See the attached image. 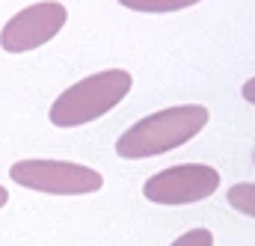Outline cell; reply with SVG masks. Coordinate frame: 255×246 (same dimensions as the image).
Wrapping results in <instances>:
<instances>
[{
	"mask_svg": "<svg viewBox=\"0 0 255 246\" xmlns=\"http://www.w3.org/2000/svg\"><path fill=\"white\" fill-rule=\"evenodd\" d=\"M208 124V110L202 104H178L157 110L136 124H130L125 133L116 139V154L125 160H142L154 154H166L193 136Z\"/></svg>",
	"mask_w": 255,
	"mask_h": 246,
	"instance_id": "obj_1",
	"label": "cell"
},
{
	"mask_svg": "<svg viewBox=\"0 0 255 246\" xmlns=\"http://www.w3.org/2000/svg\"><path fill=\"white\" fill-rule=\"evenodd\" d=\"M133 86V77L125 68H107L98 74H89L68 86L63 95L51 104V124L57 127H77V124L95 122L104 113H110Z\"/></svg>",
	"mask_w": 255,
	"mask_h": 246,
	"instance_id": "obj_2",
	"label": "cell"
},
{
	"mask_svg": "<svg viewBox=\"0 0 255 246\" xmlns=\"http://www.w3.org/2000/svg\"><path fill=\"white\" fill-rule=\"evenodd\" d=\"M9 175L24 190H39L51 196H83V193H98L104 187L98 169L68 160H18L12 163Z\"/></svg>",
	"mask_w": 255,
	"mask_h": 246,
	"instance_id": "obj_3",
	"label": "cell"
},
{
	"mask_svg": "<svg viewBox=\"0 0 255 246\" xmlns=\"http://www.w3.org/2000/svg\"><path fill=\"white\" fill-rule=\"evenodd\" d=\"M220 187V172L208 163H181V166H169L154 172L145 184L142 196L154 205H193L202 202L208 196H214Z\"/></svg>",
	"mask_w": 255,
	"mask_h": 246,
	"instance_id": "obj_4",
	"label": "cell"
},
{
	"mask_svg": "<svg viewBox=\"0 0 255 246\" xmlns=\"http://www.w3.org/2000/svg\"><path fill=\"white\" fill-rule=\"evenodd\" d=\"M65 18H68V12H65L63 3H57V0L33 3V6L21 9L18 15H12L6 21V27L0 30V45L9 54L36 51V48H42L45 42H51L63 30Z\"/></svg>",
	"mask_w": 255,
	"mask_h": 246,
	"instance_id": "obj_5",
	"label": "cell"
},
{
	"mask_svg": "<svg viewBox=\"0 0 255 246\" xmlns=\"http://www.w3.org/2000/svg\"><path fill=\"white\" fill-rule=\"evenodd\" d=\"M125 9L133 12H151V15H160V12H178V9H187L196 6L202 0H119Z\"/></svg>",
	"mask_w": 255,
	"mask_h": 246,
	"instance_id": "obj_6",
	"label": "cell"
},
{
	"mask_svg": "<svg viewBox=\"0 0 255 246\" xmlns=\"http://www.w3.org/2000/svg\"><path fill=\"white\" fill-rule=\"evenodd\" d=\"M226 199H229V205L235 211H241V214L255 220V181H241V184L229 187Z\"/></svg>",
	"mask_w": 255,
	"mask_h": 246,
	"instance_id": "obj_7",
	"label": "cell"
},
{
	"mask_svg": "<svg viewBox=\"0 0 255 246\" xmlns=\"http://www.w3.org/2000/svg\"><path fill=\"white\" fill-rule=\"evenodd\" d=\"M169 246H214V235L208 229H190L181 238H175Z\"/></svg>",
	"mask_w": 255,
	"mask_h": 246,
	"instance_id": "obj_8",
	"label": "cell"
},
{
	"mask_svg": "<svg viewBox=\"0 0 255 246\" xmlns=\"http://www.w3.org/2000/svg\"><path fill=\"white\" fill-rule=\"evenodd\" d=\"M241 95H244V101H250V104H255V77H250V80L244 83Z\"/></svg>",
	"mask_w": 255,
	"mask_h": 246,
	"instance_id": "obj_9",
	"label": "cell"
},
{
	"mask_svg": "<svg viewBox=\"0 0 255 246\" xmlns=\"http://www.w3.org/2000/svg\"><path fill=\"white\" fill-rule=\"evenodd\" d=\"M6 202H9V193H6V187L0 184V208H3V205H6Z\"/></svg>",
	"mask_w": 255,
	"mask_h": 246,
	"instance_id": "obj_10",
	"label": "cell"
}]
</instances>
